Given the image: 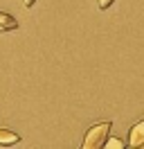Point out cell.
Instances as JSON below:
<instances>
[{"label":"cell","mask_w":144,"mask_h":149,"mask_svg":"<svg viewBox=\"0 0 144 149\" xmlns=\"http://www.w3.org/2000/svg\"><path fill=\"white\" fill-rule=\"evenodd\" d=\"M113 127L110 120H101L97 124H92L86 136H83V142H81V149H97V147H104V142L108 138V131Z\"/></svg>","instance_id":"obj_1"},{"label":"cell","mask_w":144,"mask_h":149,"mask_svg":"<svg viewBox=\"0 0 144 149\" xmlns=\"http://www.w3.org/2000/svg\"><path fill=\"white\" fill-rule=\"evenodd\" d=\"M131 149H140V147H144V118L142 120H137L128 129V142H126Z\"/></svg>","instance_id":"obj_2"},{"label":"cell","mask_w":144,"mask_h":149,"mask_svg":"<svg viewBox=\"0 0 144 149\" xmlns=\"http://www.w3.org/2000/svg\"><path fill=\"white\" fill-rule=\"evenodd\" d=\"M20 142V136L9 129H0V147H14Z\"/></svg>","instance_id":"obj_3"},{"label":"cell","mask_w":144,"mask_h":149,"mask_svg":"<svg viewBox=\"0 0 144 149\" xmlns=\"http://www.w3.org/2000/svg\"><path fill=\"white\" fill-rule=\"evenodd\" d=\"M14 29H18V20L7 11H0V32H14Z\"/></svg>","instance_id":"obj_4"},{"label":"cell","mask_w":144,"mask_h":149,"mask_svg":"<svg viewBox=\"0 0 144 149\" xmlns=\"http://www.w3.org/2000/svg\"><path fill=\"white\" fill-rule=\"evenodd\" d=\"M104 147H106V149H124V147H128V145H126L122 138H106Z\"/></svg>","instance_id":"obj_5"},{"label":"cell","mask_w":144,"mask_h":149,"mask_svg":"<svg viewBox=\"0 0 144 149\" xmlns=\"http://www.w3.org/2000/svg\"><path fill=\"white\" fill-rule=\"evenodd\" d=\"M115 0H97V5H99V9H108L110 5H113Z\"/></svg>","instance_id":"obj_6"},{"label":"cell","mask_w":144,"mask_h":149,"mask_svg":"<svg viewBox=\"0 0 144 149\" xmlns=\"http://www.w3.org/2000/svg\"><path fill=\"white\" fill-rule=\"evenodd\" d=\"M23 5H25V7H34L36 0H23Z\"/></svg>","instance_id":"obj_7"}]
</instances>
